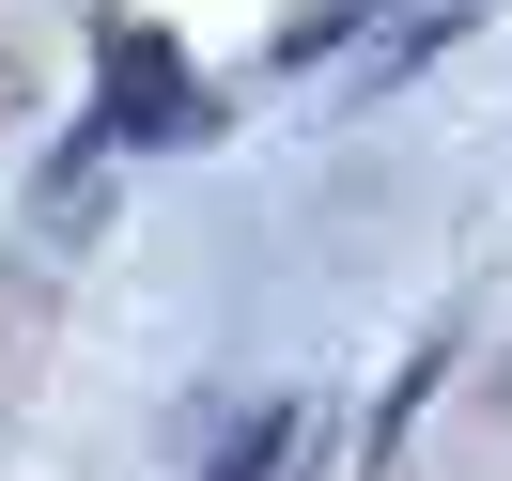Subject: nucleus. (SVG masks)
Instances as JSON below:
<instances>
[{
	"instance_id": "1",
	"label": "nucleus",
	"mask_w": 512,
	"mask_h": 481,
	"mask_svg": "<svg viewBox=\"0 0 512 481\" xmlns=\"http://www.w3.org/2000/svg\"><path fill=\"white\" fill-rule=\"evenodd\" d=\"M280 466H295V404H264V419H249V435H233V450H218V481H280Z\"/></svg>"
}]
</instances>
